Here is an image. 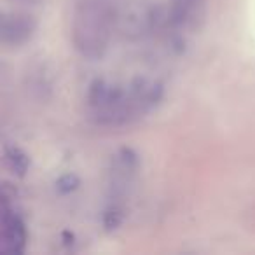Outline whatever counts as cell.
<instances>
[{
  "label": "cell",
  "mask_w": 255,
  "mask_h": 255,
  "mask_svg": "<svg viewBox=\"0 0 255 255\" xmlns=\"http://www.w3.org/2000/svg\"><path fill=\"white\" fill-rule=\"evenodd\" d=\"M163 89L149 79H136L126 86L117 82L96 81L89 86L88 110L100 126L119 128L133 123L157 105Z\"/></svg>",
  "instance_id": "1"
},
{
  "label": "cell",
  "mask_w": 255,
  "mask_h": 255,
  "mask_svg": "<svg viewBox=\"0 0 255 255\" xmlns=\"http://www.w3.org/2000/svg\"><path fill=\"white\" fill-rule=\"evenodd\" d=\"M114 35H116L114 0H74L70 39L79 54L88 60H98L107 53Z\"/></svg>",
  "instance_id": "2"
},
{
  "label": "cell",
  "mask_w": 255,
  "mask_h": 255,
  "mask_svg": "<svg viewBox=\"0 0 255 255\" xmlns=\"http://www.w3.org/2000/svg\"><path fill=\"white\" fill-rule=\"evenodd\" d=\"M116 7V35L140 39L154 26V11L143 0H114Z\"/></svg>",
  "instance_id": "3"
},
{
  "label": "cell",
  "mask_w": 255,
  "mask_h": 255,
  "mask_svg": "<svg viewBox=\"0 0 255 255\" xmlns=\"http://www.w3.org/2000/svg\"><path fill=\"white\" fill-rule=\"evenodd\" d=\"M138 170V156L131 149H121L119 152L112 156L109 170V191L112 208H121V201L126 199V196L129 194L136 180Z\"/></svg>",
  "instance_id": "4"
},
{
  "label": "cell",
  "mask_w": 255,
  "mask_h": 255,
  "mask_svg": "<svg viewBox=\"0 0 255 255\" xmlns=\"http://www.w3.org/2000/svg\"><path fill=\"white\" fill-rule=\"evenodd\" d=\"M35 30L32 16L26 14H7L0 16V42L18 46L32 37Z\"/></svg>",
  "instance_id": "5"
},
{
  "label": "cell",
  "mask_w": 255,
  "mask_h": 255,
  "mask_svg": "<svg viewBox=\"0 0 255 255\" xmlns=\"http://www.w3.org/2000/svg\"><path fill=\"white\" fill-rule=\"evenodd\" d=\"M205 11V0H170L168 21L175 28H189L198 23Z\"/></svg>",
  "instance_id": "6"
},
{
  "label": "cell",
  "mask_w": 255,
  "mask_h": 255,
  "mask_svg": "<svg viewBox=\"0 0 255 255\" xmlns=\"http://www.w3.org/2000/svg\"><path fill=\"white\" fill-rule=\"evenodd\" d=\"M19 2H25V4H37L39 0H19Z\"/></svg>",
  "instance_id": "7"
}]
</instances>
